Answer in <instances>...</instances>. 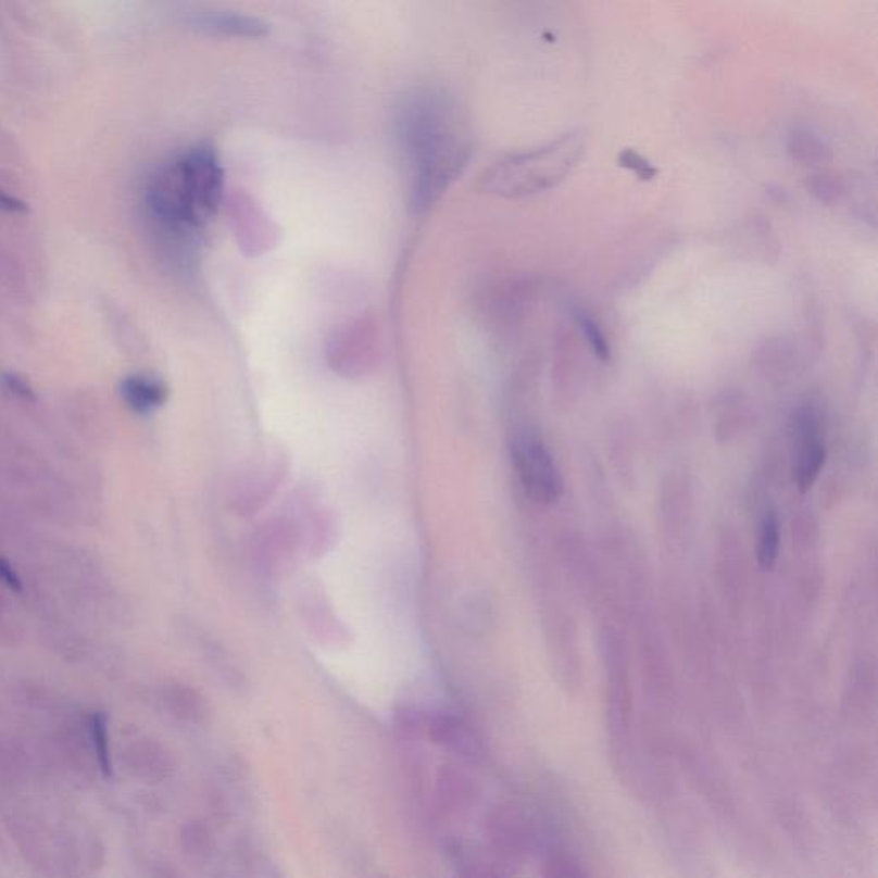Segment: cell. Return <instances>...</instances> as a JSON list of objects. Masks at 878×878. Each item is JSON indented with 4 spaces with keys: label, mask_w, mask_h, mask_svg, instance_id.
Here are the masks:
<instances>
[{
    "label": "cell",
    "mask_w": 878,
    "mask_h": 878,
    "mask_svg": "<svg viewBox=\"0 0 878 878\" xmlns=\"http://www.w3.org/2000/svg\"><path fill=\"white\" fill-rule=\"evenodd\" d=\"M328 366L347 379L369 375L379 362V335L373 317H358L335 329L326 342Z\"/></svg>",
    "instance_id": "277c9868"
},
{
    "label": "cell",
    "mask_w": 878,
    "mask_h": 878,
    "mask_svg": "<svg viewBox=\"0 0 878 878\" xmlns=\"http://www.w3.org/2000/svg\"><path fill=\"white\" fill-rule=\"evenodd\" d=\"M586 148V135L575 129L544 147L504 156L480 177L479 189L509 200L541 195L556 188L578 167Z\"/></svg>",
    "instance_id": "7a4b0ae2"
},
{
    "label": "cell",
    "mask_w": 878,
    "mask_h": 878,
    "mask_svg": "<svg viewBox=\"0 0 878 878\" xmlns=\"http://www.w3.org/2000/svg\"><path fill=\"white\" fill-rule=\"evenodd\" d=\"M124 402L136 414H151L159 411L167 400V387L151 376H127L121 385Z\"/></svg>",
    "instance_id": "8fae6325"
},
{
    "label": "cell",
    "mask_w": 878,
    "mask_h": 878,
    "mask_svg": "<svg viewBox=\"0 0 878 878\" xmlns=\"http://www.w3.org/2000/svg\"><path fill=\"white\" fill-rule=\"evenodd\" d=\"M393 126L411 171V210L427 212L467 167L472 155L467 118L450 95L419 88L400 100Z\"/></svg>",
    "instance_id": "6da1fadb"
},
{
    "label": "cell",
    "mask_w": 878,
    "mask_h": 878,
    "mask_svg": "<svg viewBox=\"0 0 878 878\" xmlns=\"http://www.w3.org/2000/svg\"><path fill=\"white\" fill-rule=\"evenodd\" d=\"M302 619H304L311 634L316 635L319 642L343 643L347 639V630L343 623L334 613V607L325 601V594H319L314 589L305 590L304 598L301 599Z\"/></svg>",
    "instance_id": "30bf717a"
},
{
    "label": "cell",
    "mask_w": 878,
    "mask_h": 878,
    "mask_svg": "<svg viewBox=\"0 0 878 878\" xmlns=\"http://www.w3.org/2000/svg\"><path fill=\"white\" fill-rule=\"evenodd\" d=\"M429 737L435 743L443 744L456 752L468 753L474 750V738L467 724L453 714H438L429 720Z\"/></svg>",
    "instance_id": "7c38bea8"
},
{
    "label": "cell",
    "mask_w": 878,
    "mask_h": 878,
    "mask_svg": "<svg viewBox=\"0 0 878 878\" xmlns=\"http://www.w3.org/2000/svg\"><path fill=\"white\" fill-rule=\"evenodd\" d=\"M794 485L801 492L808 491L817 482L826 465L827 448L821 439L818 412L812 405H801L793 415Z\"/></svg>",
    "instance_id": "8992f818"
},
{
    "label": "cell",
    "mask_w": 878,
    "mask_h": 878,
    "mask_svg": "<svg viewBox=\"0 0 878 878\" xmlns=\"http://www.w3.org/2000/svg\"><path fill=\"white\" fill-rule=\"evenodd\" d=\"M619 163H622L623 167L639 175L642 180L654 179L655 175H657V168L634 150L623 151L622 156H619Z\"/></svg>",
    "instance_id": "2e32d148"
},
{
    "label": "cell",
    "mask_w": 878,
    "mask_h": 878,
    "mask_svg": "<svg viewBox=\"0 0 878 878\" xmlns=\"http://www.w3.org/2000/svg\"><path fill=\"white\" fill-rule=\"evenodd\" d=\"M90 735L93 741L95 756H97L98 767L105 779H110L114 774L112 755L109 749V732H106V716L103 712H93L90 717Z\"/></svg>",
    "instance_id": "9a60e30c"
},
{
    "label": "cell",
    "mask_w": 878,
    "mask_h": 878,
    "mask_svg": "<svg viewBox=\"0 0 878 878\" xmlns=\"http://www.w3.org/2000/svg\"><path fill=\"white\" fill-rule=\"evenodd\" d=\"M509 450L525 497L534 503H556L563 494V477L544 439L532 429H520L510 438Z\"/></svg>",
    "instance_id": "3957f363"
},
{
    "label": "cell",
    "mask_w": 878,
    "mask_h": 878,
    "mask_svg": "<svg viewBox=\"0 0 878 878\" xmlns=\"http://www.w3.org/2000/svg\"><path fill=\"white\" fill-rule=\"evenodd\" d=\"M2 382H4V387L8 388L11 393L16 394L20 399L29 400V402L35 400V393H33L32 387H29L25 379L20 378V376L4 375L2 376Z\"/></svg>",
    "instance_id": "e0dca14e"
},
{
    "label": "cell",
    "mask_w": 878,
    "mask_h": 878,
    "mask_svg": "<svg viewBox=\"0 0 878 878\" xmlns=\"http://www.w3.org/2000/svg\"><path fill=\"white\" fill-rule=\"evenodd\" d=\"M180 180L188 192L201 225L206 224L224 203V168L212 145H196L186 151L177 162Z\"/></svg>",
    "instance_id": "5b68a950"
},
{
    "label": "cell",
    "mask_w": 878,
    "mask_h": 878,
    "mask_svg": "<svg viewBox=\"0 0 878 878\" xmlns=\"http://www.w3.org/2000/svg\"><path fill=\"white\" fill-rule=\"evenodd\" d=\"M0 581H2L5 587L13 590V592H21V590H23V581H21L20 575H17L16 569L13 568V565H11L5 557H0Z\"/></svg>",
    "instance_id": "ac0fdd59"
},
{
    "label": "cell",
    "mask_w": 878,
    "mask_h": 878,
    "mask_svg": "<svg viewBox=\"0 0 878 878\" xmlns=\"http://www.w3.org/2000/svg\"><path fill=\"white\" fill-rule=\"evenodd\" d=\"M781 545V524L776 512H767L762 518L758 544H756V562L764 572H770L776 566Z\"/></svg>",
    "instance_id": "4fadbf2b"
},
{
    "label": "cell",
    "mask_w": 878,
    "mask_h": 878,
    "mask_svg": "<svg viewBox=\"0 0 878 878\" xmlns=\"http://www.w3.org/2000/svg\"><path fill=\"white\" fill-rule=\"evenodd\" d=\"M189 25L198 32L215 35V37L230 38H263L268 33V26L263 21L248 14L222 11V9H206L189 14Z\"/></svg>",
    "instance_id": "ba28073f"
},
{
    "label": "cell",
    "mask_w": 878,
    "mask_h": 878,
    "mask_svg": "<svg viewBox=\"0 0 878 878\" xmlns=\"http://www.w3.org/2000/svg\"><path fill=\"white\" fill-rule=\"evenodd\" d=\"M299 544H302V539L298 524L290 520L273 522L258 537V562L266 572H275L292 556Z\"/></svg>",
    "instance_id": "9c48e42d"
},
{
    "label": "cell",
    "mask_w": 878,
    "mask_h": 878,
    "mask_svg": "<svg viewBox=\"0 0 878 878\" xmlns=\"http://www.w3.org/2000/svg\"><path fill=\"white\" fill-rule=\"evenodd\" d=\"M228 222L246 256H263L280 242L278 225L248 196L234 195L228 200Z\"/></svg>",
    "instance_id": "52a82bcc"
},
{
    "label": "cell",
    "mask_w": 878,
    "mask_h": 878,
    "mask_svg": "<svg viewBox=\"0 0 878 878\" xmlns=\"http://www.w3.org/2000/svg\"><path fill=\"white\" fill-rule=\"evenodd\" d=\"M0 208H4L8 212H25L26 210L25 204L21 203L16 198H13V196H9L8 192L2 191V189H0Z\"/></svg>",
    "instance_id": "d6986e66"
},
{
    "label": "cell",
    "mask_w": 878,
    "mask_h": 878,
    "mask_svg": "<svg viewBox=\"0 0 878 878\" xmlns=\"http://www.w3.org/2000/svg\"><path fill=\"white\" fill-rule=\"evenodd\" d=\"M572 314H574L575 325H577L578 329H580L581 337H584V340H586L589 349L592 350V354H594L599 361H610V340H607L604 329H602L601 325L595 322L592 314L587 313L586 310H580V308H574Z\"/></svg>",
    "instance_id": "5bb4252c"
}]
</instances>
